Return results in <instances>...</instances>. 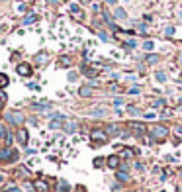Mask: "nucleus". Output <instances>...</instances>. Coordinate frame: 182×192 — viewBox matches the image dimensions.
Returning <instances> with one entry per match:
<instances>
[{"label":"nucleus","mask_w":182,"mask_h":192,"mask_svg":"<svg viewBox=\"0 0 182 192\" xmlns=\"http://www.w3.org/2000/svg\"><path fill=\"white\" fill-rule=\"evenodd\" d=\"M149 133H151L153 141H157V143L164 141V139L168 137V130H167L164 126H160V124H155V126H151V130H149Z\"/></svg>","instance_id":"nucleus-1"},{"label":"nucleus","mask_w":182,"mask_h":192,"mask_svg":"<svg viewBox=\"0 0 182 192\" xmlns=\"http://www.w3.org/2000/svg\"><path fill=\"white\" fill-rule=\"evenodd\" d=\"M18 159V151L12 147H4L0 149V163H10V161H16Z\"/></svg>","instance_id":"nucleus-2"},{"label":"nucleus","mask_w":182,"mask_h":192,"mask_svg":"<svg viewBox=\"0 0 182 192\" xmlns=\"http://www.w3.org/2000/svg\"><path fill=\"white\" fill-rule=\"evenodd\" d=\"M108 133H106V130H92L90 131V141L92 143H106L108 141Z\"/></svg>","instance_id":"nucleus-3"},{"label":"nucleus","mask_w":182,"mask_h":192,"mask_svg":"<svg viewBox=\"0 0 182 192\" xmlns=\"http://www.w3.org/2000/svg\"><path fill=\"white\" fill-rule=\"evenodd\" d=\"M6 122L10 126H22L24 124V114L22 112H8L6 114Z\"/></svg>","instance_id":"nucleus-4"},{"label":"nucleus","mask_w":182,"mask_h":192,"mask_svg":"<svg viewBox=\"0 0 182 192\" xmlns=\"http://www.w3.org/2000/svg\"><path fill=\"white\" fill-rule=\"evenodd\" d=\"M129 130L135 133L137 137H143L145 131H147V127H145V124H141V122H129Z\"/></svg>","instance_id":"nucleus-5"},{"label":"nucleus","mask_w":182,"mask_h":192,"mask_svg":"<svg viewBox=\"0 0 182 192\" xmlns=\"http://www.w3.org/2000/svg\"><path fill=\"white\" fill-rule=\"evenodd\" d=\"M16 71H18L20 77H26V78H30L31 74H34V69H31V65H28V63H20V65L16 67Z\"/></svg>","instance_id":"nucleus-6"},{"label":"nucleus","mask_w":182,"mask_h":192,"mask_svg":"<svg viewBox=\"0 0 182 192\" xmlns=\"http://www.w3.org/2000/svg\"><path fill=\"white\" fill-rule=\"evenodd\" d=\"M63 130H65L67 133H74V131L78 130V124H77V122H73V120H67L65 118V122H63Z\"/></svg>","instance_id":"nucleus-7"},{"label":"nucleus","mask_w":182,"mask_h":192,"mask_svg":"<svg viewBox=\"0 0 182 192\" xmlns=\"http://www.w3.org/2000/svg\"><path fill=\"white\" fill-rule=\"evenodd\" d=\"M16 137H18V141L22 143V145H28V141H30V133H28V130L20 127L18 133H16Z\"/></svg>","instance_id":"nucleus-8"},{"label":"nucleus","mask_w":182,"mask_h":192,"mask_svg":"<svg viewBox=\"0 0 182 192\" xmlns=\"http://www.w3.org/2000/svg\"><path fill=\"white\" fill-rule=\"evenodd\" d=\"M71 16L74 20H78V22H82V20H84L82 10H80V6H77V4H71Z\"/></svg>","instance_id":"nucleus-9"},{"label":"nucleus","mask_w":182,"mask_h":192,"mask_svg":"<svg viewBox=\"0 0 182 192\" xmlns=\"http://www.w3.org/2000/svg\"><path fill=\"white\" fill-rule=\"evenodd\" d=\"M120 159H121L120 155H110L108 159H106V163H108L110 169H120V163H121Z\"/></svg>","instance_id":"nucleus-10"},{"label":"nucleus","mask_w":182,"mask_h":192,"mask_svg":"<svg viewBox=\"0 0 182 192\" xmlns=\"http://www.w3.org/2000/svg\"><path fill=\"white\" fill-rule=\"evenodd\" d=\"M116 178H117V182H127V180H129V173L124 170V169H117Z\"/></svg>","instance_id":"nucleus-11"},{"label":"nucleus","mask_w":182,"mask_h":192,"mask_svg":"<svg viewBox=\"0 0 182 192\" xmlns=\"http://www.w3.org/2000/svg\"><path fill=\"white\" fill-rule=\"evenodd\" d=\"M34 188L37 192H49V184H47L45 180H35V182H34Z\"/></svg>","instance_id":"nucleus-12"},{"label":"nucleus","mask_w":182,"mask_h":192,"mask_svg":"<svg viewBox=\"0 0 182 192\" xmlns=\"http://www.w3.org/2000/svg\"><path fill=\"white\" fill-rule=\"evenodd\" d=\"M120 131H121V127L117 124H108V127H106V133H108V135H120Z\"/></svg>","instance_id":"nucleus-13"},{"label":"nucleus","mask_w":182,"mask_h":192,"mask_svg":"<svg viewBox=\"0 0 182 192\" xmlns=\"http://www.w3.org/2000/svg\"><path fill=\"white\" fill-rule=\"evenodd\" d=\"M73 65V59L69 55H63V57H59V61H57V67H71Z\"/></svg>","instance_id":"nucleus-14"},{"label":"nucleus","mask_w":182,"mask_h":192,"mask_svg":"<svg viewBox=\"0 0 182 192\" xmlns=\"http://www.w3.org/2000/svg\"><path fill=\"white\" fill-rule=\"evenodd\" d=\"M135 149H131V147H124L121 149V153H120V157H124V159H131V157H135Z\"/></svg>","instance_id":"nucleus-15"},{"label":"nucleus","mask_w":182,"mask_h":192,"mask_svg":"<svg viewBox=\"0 0 182 192\" xmlns=\"http://www.w3.org/2000/svg\"><path fill=\"white\" fill-rule=\"evenodd\" d=\"M88 114L94 116V118H104V116H106V110L104 108H94V110H90Z\"/></svg>","instance_id":"nucleus-16"},{"label":"nucleus","mask_w":182,"mask_h":192,"mask_svg":"<svg viewBox=\"0 0 182 192\" xmlns=\"http://www.w3.org/2000/svg\"><path fill=\"white\" fill-rule=\"evenodd\" d=\"M78 94L82 96V98H88V96H92V88H90V86H80Z\"/></svg>","instance_id":"nucleus-17"},{"label":"nucleus","mask_w":182,"mask_h":192,"mask_svg":"<svg viewBox=\"0 0 182 192\" xmlns=\"http://www.w3.org/2000/svg\"><path fill=\"white\" fill-rule=\"evenodd\" d=\"M8 84H10V78H8V74L0 73V90H2V88H6Z\"/></svg>","instance_id":"nucleus-18"},{"label":"nucleus","mask_w":182,"mask_h":192,"mask_svg":"<svg viewBox=\"0 0 182 192\" xmlns=\"http://www.w3.org/2000/svg\"><path fill=\"white\" fill-rule=\"evenodd\" d=\"M114 16H116L117 20H125V18H127V14H125L124 8H116V10H114Z\"/></svg>","instance_id":"nucleus-19"},{"label":"nucleus","mask_w":182,"mask_h":192,"mask_svg":"<svg viewBox=\"0 0 182 192\" xmlns=\"http://www.w3.org/2000/svg\"><path fill=\"white\" fill-rule=\"evenodd\" d=\"M82 73L86 74V77L92 78V77H96V73H98V71H96V69H92V67H86V65H84V67H82Z\"/></svg>","instance_id":"nucleus-20"},{"label":"nucleus","mask_w":182,"mask_h":192,"mask_svg":"<svg viewBox=\"0 0 182 192\" xmlns=\"http://www.w3.org/2000/svg\"><path fill=\"white\" fill-rule=\"evenodd\" d=\"M35 61L39 63V65H45V63H47V53H39V55L35 57Z\"/></svg>","instance_id":"nucleus-21"},{"label":"nucleus","mask_w":182,"mask_h":192,"mask_svg":"<svg viewBox=\"0 0 182 192\" xmlns=\"http://www.w3.org/2000/svg\"><path fill=\"white\" fill-rule=\"evenodd\" d=\"M153 47H155L153 41H145V43H143V49L145 51H153Z\"/></svg>","instance_id":"nucleus-22"},{"label":"nucleus","mask_w":182,"mask_h":192,"mask_svg":"<svg viewBox=\"0 0 182 192\" xmlns=\"http://www.w3.org/2000/svg\"><path fill=\"white\" fill-rule=\"evenodd\" d=\"M157 61H159V55H147V63H151V65H155Z\"/></svg>","instance_id":"nucleus-23"},{"label":"nucleus","mask_w":182,"mask_h":192,"mask_svg":"<svg viewBox=\"0 0 182 192\" xmlns=\"http://www.w3.org/2000/svg\"><path fill=\"white\" fill-rule=\"evenodd\" d=\"M35 20H37V16L31 14V16H28V18H24V24H34Z\"/></svg>","instance_id":"nucleus-24"},{"label":"nucleus","mask_w":182,"mask_h":192,"mask_svg":"<svg viewBox=\"0 0 182 192\" xmlns=\"http://www.w3.org/2000/svg\"><path fill=\"white\" fill-rule=\"evenodd\" d=\"M157 81H159V82H164V81H167V74L159 71V73H157Z\"/></svg>","instance_id":"nucleus-25"},{"label":"nucleus","mask_w":182,"mask_h":192,"mask_svg":"<svg viewBox=\"0 0 182 192\" xmlns=\"http://www.w3.org/2000/svg\"><path fill=\"white\" fill-rule=\"evenodd\" d=\"M59 188H61V192H67L69 190V184L65 182V180H61V182H59Z\"/></svg>","instance_id":"nucleus-26"},{"label":"nucleus","mask_w":182,"mask_h":192,"mask_svg":"<svg viewBox=\"0 0 182 192\" xmlns=\"http://www.w3.org/2000/svg\"><path fill=\"white\" fill-rule=\"evenodd\" d=\"M172 34H174V28H172V26H167V30H164V35H168V37H170Z\"/></svg>","instance_id":"nucleus-27"},{"label":"nucleus","mask_w":182,"mask_h":192,"mask_svg":"<svg viewBox=\"0 0 182 192\" xmlns=\"http://www.w3.org/2000/svg\"><path fill=\"white\" fill-rule=\"evenodd\" d=\"M12 141H14V135H12V133H8V135H6V145L12 147Z\"/></svg>","instance_id":"nucleus-28"},{"label":"nucleus","mask_w":182,"mask_h":192,"mask_svg":"<svg viewBox=\"0 0 182 192\" xmlns=\"http://www.w3.org/2000/svg\"><path fill=\"white\" fill-rule=\"evenodd\" d=\"M98 37H100L102 41H110V35H108V34H104V31H100V34H98Z\"/></svg>","instance_id":"nucleus-29"},{"label":"nucleus","mask_w":182,"mask_h":192,"mask_svg":"<svg viewBox=\"0 0 182 192\" xmlns=\"http://www.w3.org/2000/svg\"><path fill=\"white\" fill-rule=\"evenodd\" d=\"M6 135H8V130L4 126H0V137H4V139H6Z\"/></svg>","instance_id":"nucleus-30"},{"label":"nucleus","mask_w":182,"mask_h":192,"mask_svg":"<svg viewBox=\"0 0 182 192\" xmlns=\"http://www.w3.org/2000/svg\"><path fill=\"white\" fill-rule=\"evenodd\" d=\"M127 92H129V94H139V92H141V88H139V86H131Z\"/></svg>","instance_id":"nucleus-31"},{"label":"nucleus","mask_w":182,"mask_h":192,"mask_svg":"<svg viewBox=\"0 0 182 192\" xmlns=\"http://www.w3.org/2000/svg\"><path fill=\"white\" fill-rule=\"evenodd\" d=\"M67 78H69L71 82H74V81L78 78V74H77V73H69V77H67Z\"/></svg>","instance_id":"nucleus-32"},{"label":"nucleus","mask_w":182,"mask_h":192,"mask_svg":"<svg viewBox=\"0 0 182 192\" xmlns=\"http://www.w3.org/2000/svg\"><path fill=\"white\" fill-rule=\"evenodd\" d=\"M153 106H155V108H160V106H164V100H163V98L155 100V104H153Z\"/></svg>","instance_id":"nucleus-33"},{"label":"nucleus","mask_w":182,"mask_h":192,"mask_svg":"<svg viewBox=\"0 0 182 192\" xmlns=\"http://www.w3.org/2000/svg\"><path fill=\"white\" fill-rule=\"evenodd\" d=\"M127 110H129V114H133V116H139V114H141V112H139L137 108H133V106H129Z\"/></svg>","instance_id":"nucleus-34"},{"label":"nucleus","mask_w":182,"mask_h":192,"mask_svg":"<svg viewBox=\"0 0 182 192\" xmlns=\"http://www.w3.org/2000/svg\"><path fill=\"white\" fill-rule=\"evenodd\" d=\"M102 165H104V159H94V167H102Z\"/></svg>","instance_id":"nucleus-35"},{"label":"nucleus","mask_w":182,"mask_h":192,"mask_svg":"<svg viewBox=\"0 0 182 192\" xmlns=\"http://www.w3.org/2000/svg\"><path fill=\"white\" fill-rule=\"evenodd\" d=\"M139 31H141V34H147V24H139Z\"/></svg>","instance_id":"nucleus-36"},{"label":"nucleus","mask_w":182,"mask_h":192,"mask_svg":"<svg viewBox=\"0 0 182 192\" xmlns=\"http://www.w3.org/2000/svg\"><path fill=\"white\" fill-rule=\"evenodd\" d=\"M143 116H145L147 120H153V118H155V114H153V112H145V114H143Z\"/></svg>","instance_id":"nucleus-37"},{"label":"nucleus","mask_w":182,"mask_h":192,"mask_svg":"<svg viewBox=\"0 0 182 192\" xmlns=\"http://www.w3.org/2000/svg\"><path fill=\"white\" fill-rule=\"evenodd\" d=\"M121 104H124V98H116L114 100V106H121Z\"/></svg>","instance_id":"nucleus-38"},{"label":"nucleus","mask_w":182,"mask_h":192,"mask_svg":"<svg viewBox=\"0 0 182 192\" xmlns=\"http://www.w3.org/2000/svg\"><path fill=\"white\" fill-rule=\"evenodd\" d=\"M125 45H127V47H135V41H133V39H129V41H127Z\"/></svg>","instance_id":"nucleus-39"},{"label":"nucleus","mask_w":182,"mask_h":192,"mask_svg":"<svg viewBox=\"0 0 182 192\" xmlns=\"http://www.w3.org/2000/svg\"><path fill=\"white\" fill-rule=\"evenodd\" d=\"M4 102H6V100H2V98H0V112H2V108H4Z\"/></svg>","instance_id":"nucleus-40"},{"label":"nucleus","mask_w":182,"mask_h":192,"mask_svg":"<svg viewBox=\"0 0 182 192\" xmlns=\"http://www.w3.org/2000/svg\"><path fill=\"white\" fill-rule=\"evenodd\" d=\"M106 2H108V4H112V6H114V4L117 2V0H106Z\"/></svg>","instance_id":"nucleus-41"},{"label":"nucleus","mask_w":182,"mask_h":192,"mask_svg":"<svg viewBox=\"0 0 182 192\" xmlns=\"http://www.w3.org/2000/svg\"><path fill=\"white\" fill-rule=\"evenodd\" d=\"M176 131H178V133H182V126H178V127H176Z\"/></svg>","instance_id":"nucleus-42"},{"label":"nucleus","mask_w":182,"mask_h":192,"mask_svg":"<svg viewBox=\"0 0 182 192\" xmlns=\"http://www.w3.org/2000/svg\"><path fill=\"white\" fill-rule=\"evenodd\" d=\"M10 192H20V190H18V188H12V190H10Z\"/></svg>","instance_id":"nucleus-43"},{"label":"nucleus","mask_w":182,"mask_h":192,"mask_svg":"<svg viewBox=\"0 0 182 192\" xmlns=\"http://www.w3.org/2000/svg\"><path fill=\"white\" fill-rule=\"evenodd\" d=\"M2 180H4V177H2V174H0V182H2Z\"/></svg>","instance_id":"nucleus-44"},{"label":"nucleus","mask_w":182,"mask_h":192,"mask_svg":"<svg viewBox=\"0 0 182 192\" xmlns=\"http://www.w3.org/2000/svg\"><path fill=\"white\" fill-rule=\"evenodd\" d=\"M127 192H135V190H127Z\"/></svg>","instance_id":"nucleus-45"},{"label":"nucleus","mask_w":182,"mask_h":192,"mask_svg":"<svg viewBox=\"0 0 182 192\" xmlns=\"http://www.w3.org/2000/svg\"><path fill=\"white\" fill-rule=\"evenodd\" d=\"M125 2H129V0H125Z\"/></svg>","instance_id":"nucleus-46"}]
</instances>
